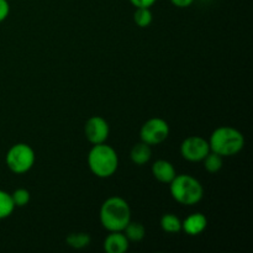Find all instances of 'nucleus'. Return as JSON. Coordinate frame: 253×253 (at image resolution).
Masks as SVG:
<instances>
[{
  "mask_svg": "<svg viewBox=\"0 0 253 253\" xmlns=\"http://www.w3.org/2000/svg\"><path fill=\"white\" fill-rule=\"evenodd\" d=\"M84 133L85 137L91 145L106 142L110 135V126L108 121L101 116H91L86 120L84 125Z\"/></svg>",
  "mask_w": 253,
  "mask_h": 253,
  "instance_id": "obj_8",
  "label": "nucleus"
},
{
  "mask_svg": "<svg viewBox=\"0 0 253 253\" xmlns=\"http://www.w3.org/2000/svg\"><path fill=\"white\" fill-rule=\"evenodd\" d=\"M88 166L90 172L98 178H110L119 168V156L111 146L104 143L93 145L88 153Z\"/></svg>",
  "mask_w": 253,
  "mask_h": 253,
  "instance_id": "obj_3",
  "label": "nucleus"
},
{
  "mask_svg": "<svg viewBox=\"0 0 253 253\" xmlns=\"http://www.w3.org/2000/svg\"><path fill=\"white\" fill-rule=\"evenodd\" d=\"M208 141L210 151L224 158L239 155L245 147V136L241 131L231 126H220L215 128Z\"/></svg>",
  "mask_w": 253,
  "mask_h": 253,
  "instance_id": "obj_2",
  "label": "nucleus"
},
{
  "mask_svg": "<svg viewBox=\"0 0 253 253\" xmlns=\"http://www.w3.org/2000/svg\"><path fill=\"white\" fill-rule=\"evenodd\" d=\"M174 6L180 7V9H184V7H189L190 5L194 2V0H170Z\"/></svg>",
  "mask_w": 253,
  "mask_h": 253,
  "instance_id": "obj_22",
  "label": "nucleus"
},
{
  "mask_svg": "<svg viewBox=\"0 0 253 253\" xmlns=\"http://www.w3.org/2000/svg\"><path fill=\"white\" fill-rule=\"evenodd\" d=\"M36 155L34 148L27 143H16L9 148L5 157L7 168L15 174H25L35 165Z\"/></svg>",
  "mask_w": 253,
  "mask_h": 253,
  "instance_id": "obj_5",
  "label": "nucleus"
},
{
  "mask_svg": "<svg viewBox=\"0 0 253 253\" xmlns=\"http://www.w3.org/2000/svg\"><path fill=\"white\" fill-rule=\"evenodd\" d=\"M152 174L156 179L163 184H169L173 180V178L177 175L175 168L169 161L166 160H157L152 165Z\"/></svg>",
  "mask_w": 253,
  "mask_h": 253,
  "instance_id": "obj_11",
  "label": "nucleus"
},
{
  "mask_svg": "<svg viewBox=\"0 0 253 253\" xmlns=\"http://www.w3.org/2000/svg\"><path fill=\"white\" fill-rule=\"evenodd\" d=\"M208 219L202 212H194L182 221V231L188 236H199L207 230Z\"/></svg>",
  "mask_w": 253,
  "mask_h": 253,
  "instance_id": "obj_9",
  "label": "nucleus"
},
{
  "mask_svg": "<svg viewBox=\"0 0 253 253\" xmlns=\"http://www.w3.org/2000/svg\"><path fill=\"white\" fill-rule=\"evenodd\" d=\"M152 11L150 7H136L135 12H133V21L141 29L148 27L152 24Z\"/></svg>",
  "mask_w": 253,
  "mask_h": 253,
  "instance_id": "obj_18",
  "label": "nucleus"
},
{
  "mask_svg": "<svg viewBox=\"0 0 253 253\" xmlns=\"http://www.w3.org/2000/svg\"><path fill=\"white\" fill-rule=\"evenodd\" d=\"M91 242L90 235L86 232H72L66 237V244L74 250H83Z\"/></svg>",
  "mask_w": 253,
  "mask_h": 253,
  "instance_id": "obj_14",
  "label": "nucleus"
},
{
  "mask_svg": "<svg viewBox=\"0 0 253 253\" xmlns=\"http://www.w3.org/2000/svg\"><path fill=\"white\" fill-rule=\"evenodd\" d=\"M99 219L104 229L109 232L124 231L131 221V209L128 203L120 197H110L101 204Z\"/></svg>",
  "mask_w": 253,
  "mask_h": 253,
  "instance_id": "obj_1",
  "label": "nucleus"
},
{
  "mask_svg": "<svg viewBox=\"0 0 253 253\" xmlns=\"http://www.w3.org/2000/svg\"><path fill=\"white\" fill-rule=\"evenodd\" d=\"M15 205L11 199V194L0 189V220L9 217L14 212Z\"/></svg>",
  "mask_w": 253,
  "mask_h": 253,
  "instance_id": "obj_17",
  "label": "nucleus"
},
{
  "mask_svg": "<svg viewBox=\"0 0 253 253\" xmlns=\"http://www.w3.org/2000/svg\"><path fill=\"white\" fill-rule=\"evenodd\" d=\"M10 14V4L7 0H0V22L5 21Z\"/></svg>",
  "mask_w": 253,
  "mask_h": 253,
  "instance_id": "obj_20",
  "label": "nucleus"
},
{
  "mask_svg": "<svg viewBox=\"0 0 253 253\" xmlns=\"http://www.w3.org/2000/svg\"><path fill=\"white\" fill-rule=\"evenodd\" d=\"M157 0H130L131 4L135 7H150L155 5Z\"/></svg>",
  "mask_w": 253,
  "mask_h": 253,
  "instance_id": "obj_21",
  "label": "nucleus"
},
{
  "mask_svg": "<svg viewBox=\"0 0 253 253\" xmlns=\"http://www.w3.org/2000/svg\"><path fill=\"white\" fill-rule=\"evenodd\" d=\"M130 247V241L123 231H113L104 240V250L106 253H125Z\"/></svg>",
  "mask_w": 253,
  "mask_h": 253,
  "instance_id": "obj_10",
  "label": "nucleus"
},
{
  "mask_svg": "<svg viewBox=\"0 0 253 253\" xmlns=\"http://www.w3.org/2000/svg\"><path fill=\"white\" fill-rule=\"evenodd\" d=\"M179 151L188 162H202L210 152L209 141L202 136H189L180 143Z\"/></svg>",
  "mask_w": 253,
  "mask_h": 253,
  "instance_id": "obj_7",
  "label": "nucleus"
},
{
  "mask_svg": "<svg viewBox=\"0 0 253 253\" xmlns=\"http://www.w3.org/2000/svg\"><path fill=\"white\" fill-rule=\"evenodd\" d=\"M202 162H204V168L208 172L211 173V174H215V173L219 172L222 168V166H224V157H221V156L217 155V153L210 151L207 155V157H205Z\"/></svg>",
  "mask_w": 253,
  "mask_h": 253,
  "instance_id": "obj_16",
  "label": "nucleus"
},
{
  "mask_svg": "<svg viewBox=\"0 0 253 253\" xmlns=\"http://www.w3.org/2000/svg\"><path fill=\"white\" fill-rule=\"evenodd\" d=\"M151 157H152V150H151V146L147 145L145 142H138L131 148L130 151V158L132 161V163H135L136 166H143L147 165L150 162Z\"/></svg>",
  "mask_w": 253,
  "mask_h": 253,
  "instance_id": "obj_12",
  "label": "nucleus"
},
{
  "mask_svg": "<svg viewBox=\"0 0 253 253\" xmlns=\"http://www.w3.org/2000/svg\"><path fill=\"white\" fill-rule=\"evenodd\" d=\"M124 234L131 242H140L145 239L146 229L142 224L135 221H130L124 229Z\"/></svg>",
  "mask_w": 253,
  "mask_h": 253,
  "instance_id": "obj_15",
  "label": "nucleus"
},
{
  "mask_svg": "<svg viewBox=\"0 0 253 253\" xmlns=\"http://www.w3.org/2000/svg\"><path fill=\"white\" fill-rule=\"evenodd\" d=\"M11 199L14 202L15 208H24L26 207L27 204L31 200V194L27 189L25 188H19V189L14 190L11 193Z\"/></svg>",
  "mask_w": 253,
  "mask_h": 253,
  "instance_id": "obj_19",
  "label": "nucleus"
},
{
  "mask_svg": "<svg viewBox=\"0 0 253 253\" xmlns=\"http://www.w3.org/2000/svg\"><path fill=\"white\" fill-rule=\"evenodd\" d=\"M170 132L169 125L161 118H152L146 121L140 130V138L142 142L152 146L161 145L168 138Z\"/></svg>",
  "mask_w": 253,
  "mask_h": 253,
  "instance_id": "obj_6",
  "label": "nucleus"
},
{
  "mask_svg": "<svg viewBox=\"0 0 253 253\" xmlns=\"http://www.w3.org/2000/svg\"><path fill=\"white\" fill-rule=\"evenodd\" d=\"M161 229L167 234H179L182 231V220L174 214H165L161 217Z\"/></svg>",
  "mask_w": 253,
  "mask_h": 253,
  "instance_id": "obj_13",
  "label": "nucleus"
},
{
  "mask_svg": "<svg viewBox=\"0 0 253 253\" xmlns=\"http://www.w3.org/2000/svg\"><path fill=\"white\" fill-rule=\"evenodd\" d=\"M169 192L173 199L184 207H193L204 198L202 183L190 174H177L169 183Z\"/></svg>",
  "mask_w": 253,
  "mask_h": 253,
  "instance_id": "obj_4",
  "label": "nucleus"
}]
</instances>
